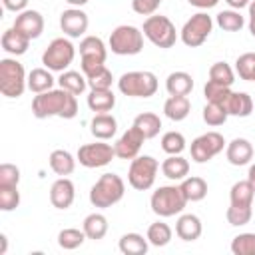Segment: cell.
Returning <instances> with one entry per match:
<instances>
[{"label": "cell", "instance_id": "cell-45", "mask_svg": "<svg viewBox=\"0 0 255 255\" xmlns=\"http://www.w3.org/2000/svg\"><path fill=\"white\" fill-rule=\"evenodd\" d=\"M20 205V191L18 187L0 185V209L2 211H14Z\"/></svg>", "mask_w": 255, "mask_h": 255}, {"label": "cell", "instance_id": "cell-15", "mask_svg": "<svg viewBox=\"0 0 255 255\" xmlns=\"http://www.w3.org/2000/svg\"><path fill=\"white\" fill-rule=\"evenodd\" d=\"M88 14L82 8H68L60 14V28L68 38H80L88 30Z\"/></svg>", "mask_w": 255, "mask_h": 255}, {"label": "cell", "instance_id": "cell-21", "mask_svg": "<svg viewBox=\"0 0 255 255\" xmlns=\"http://www.w3.org/2000/svg\"><path fill=\"white\" fill-rule=\"evenodd\" d=\"M90 131L96 139H112L118 131V120L112 114H96L90 122Z\"/></svg>", "mask_w": 255, "mask_h": 255}, {"label": "cell", "instance_id": "cell-54", "mask_svg": "<svg viewBox=\"0 0 255 255\" xmlns=\"http://www.w3.org/2000/svg\"><path fill=\"white\" fill-rule=\"evenodd\" d=\"M66 2H68L70 6H74V8H82V6H84V4H88L90 0H66Z\"/></svg>", "mask_w": 255, "mask_h": 255}, {"label": "cell", "instance_id": "cell-18", "mask_svg": "<svg viewBox=\"0 0 255 255\" xmlns=\"http://www.w3.org/2000/svg\"><path fill=\"white\" fill-rule=\"evenodd\" d=\"M225 157L231 165H247L251 159H253V145L249 139L245 137H235L227 143V149H225Z\"/></svg>", "mask_w": 255, "mask_h": 255}, {"label": "cell", "instance_id": "cell-40", "mask_svg": "<svg viewBox=\"0 0 255 255\" xmlns=\"http://www.w3.org/2000/svg\"><path fill=\"white\" fill-rule=\"evenodd\" d=\"M161 149L167 155H179L185 149V137L179 131H165L161 135Z\"/></svg>", "mask_w": 255, "mask_h": 255}, {"label": "cell", "instance_id": "cell-39", "mask_svg": "<svg viewBox=\"0 0 255 255\" xmlns=\"http://www.w3.org/2000/svg\"><path fill=\"white\" fill-rule=\"evenodd\" d=\"M209 80L215 82V84H221V86H229L235 82V74L231 70L229 64L225 62H215L211 68H209Z\"/></svg>", "mask_w": 255, "mask_h": 255}, {"label": "cell", "instance_id": "cell-23", "mask_svg": "<svg viewBox=\"0 0 255 255\" xmlns=\"http://www.w3.org/2000/svg\"><path fill=\"white\" fill-rule=\"evenodd\" d=\"M191 112V102L187 96H169L163 104V114L171 122H183Z\"/></svg>", "mask_w": 255, "mask_h": 255}, {"label": "cell", "instance_id": "cell-49", "mask_svg": "<svg viewBox=\"0 0 255 255\" xmlns=\"http://www.w3.org/2000/svg\"><path fill=\"white\" fill-rule=\"evenodd\" d=\"M2 4H4V8H6V10L20 14V12H24V10H26L28 0H2Z\"/></svg>", "mask_w": 255, "mask_h": 255}, {"label": "cell", "instance_id": "cell-48", "mask_svg": "<svg viewBox=\"0 0 255 255\" xmlns=\"http://www.w3.org/2000/svg\"><path fill=\"white\" fill-rule=\"evenodd\" d=\"M161 2L163 0H131V8L139 16H151V14H155V10L159 8Z\"/></svg>", "mask_w": 255, "mask_h": 255}, {"label": "cell", "instance_id": "cell-42", "mask_svg": "<svg viewBox=\"0 0 255 255\" xmlns=\"http://www.w3.org/2000/svg\"><path fill=\"white\" fill-rule=\"evenodd\" d=\"M235 72L239 74L241 80L245 82H253V74H255V52H245L235 60Z\"/></svg>", "mask_w": 255, "mask_h": 255}, {"label": "cell", "instance_id": "cell-30", "mask_svg": "<svg viewBox=\"0 0 255 255\" xmlns=\"http://www.w3.org/2000/svg\"><path fill=\"white\" fill-rule=\"evenodd\" d=\"M54 76L50 74L48 68H34L28 74V90L34 94H44L54 88Z\"/></svg>", "mask_w": 255, "mask_h": 255}, {"label": "cell", "instance_id": "cell-56", "mask_svg": "<svg viewBox=\"0 0 255 255\" xmlns=\"http://www.w3.org/2000/svg\"><path fill=\"white\" fill-rule=\"evenodd\" d=\"M253 82H255V74H253Z\"/></svg>", "mask_w": 255, "mask_h": 255}, {"label": "cell", "instance_id": "cell-12", "mask_svg": "<svg viewBox=\"0 0 255 255\" xmlns=\"http://www.w3.org/2000/svg\"><path fill=\"white\" fill-rule=\"evenodd\" d=\"M225 147V139L219 131H207V133H201L197 135L193 141H191V159L195 163H205L209 161L211 157H215L217 153H221Z\"/></svg>", "mask_w": 255, "mask_h": 255}, {"label": "cell", "instance_id": "cell-44", "mask_svg": "<svg viewBox=\"0 0 255 255\" xmlns=\"http://www.w3.org/2000/svg\"><path fill=\"white\" fill-rule=\"evenodd\" d=\"M227 223L233 225V227H241V225H247L253 217V209L251 207H237V205H229L227 207Z\"/></svg>", "mask_w": 255, "mask_h": 255}, {"label": "cell", "instance_id": "cell-29", "mask_svg": "<svg viewBox=\"0 0 255 255\" xmlns=\"http://www.w3.org/2000/svg\"><path fill=\"white\" fill-rule=\"evenodd\" d=\"M82 229H84V233H86L88 239L100 241V239H104L106 233H108V219H106V215H102V213H90V215L84 219Z\"/></svg>", "mask_w": 255, "mask_h": 255}, {"label": "cell", "instance_id": "cell-9", "mask_svg": "<svg viewBox=\"0 0 255 255\" xmlns=\"http://www.w3.org/2000/svg\"><path fill=\"white\" fill-rule=\"evenodd\" d=\"M159 163L151 155H137L131 159L128 169V183L137 191H147L155 183Z\"/></svg>", "mask_w": 255, "mask_h": 255}, {"label": "cell", "instance_id": "cell-38", "mask_svg": "<svg viewBox=\"0 0 255 255\" xmlns=\"http://www.w3.org/2000/svg\"><path fill=\"white\" fill-rule=\"evenodd\" d=\"M201 116H203V122H205L207 126H211V128L223 126V124L227 122V118H229V114L225 112V108L219 106V104H213V102H207V104H205Z\"/></svg>", "mask_w": 255, "mask_h": 255}, {"label": "cell", "instance_id": "cell-51", "mask_svg": "<svg viewBox=\"0 0 255 255\" xmlns=\"http://www.w3.org/2000/svg\"><path fill=\"white\" fill-rule=\"evenodd\" d=\"M249 32L255 38V0H251L249 4Z\"/></svg>", "mask_w": 255, "mask_h": 255}, {"label": "cell", "instance_id": "cell-14", "mask_svg": "<svg viewBox=\"0 0 255 255\" xmlns=\"http://www.w3.org/2000/svg\"><path fill=\"white\" fill-rule=\"evenodd\" d=\"M143 141H145V135H143L135 126L128 128V129L120 135V139L116 141V145H114L116 157H120V159H133V157H137V153H139Z\"/></svg>", "mask_w": 255, "mask_h": 255}, {"label": "cell", "instance_id": "cell-53", "mask_svg": "<svg viewBox=\"0 0 255 255\" xmlns=\"http://www.w3.org/2000/svg\"><path fill=\"white\" fill-rule=\"evenodd\" d=\"M247 181L251 183V187H253V191H255V163L249 167V173H247Z\"/></svg>", "mask_w": 255, "mask_h": 255}, {"label": "cell", "instance_id": "cell-19", "mask_svg": "<svg viewBox=\"0 0 255 255\" xmlns=\"http://www.w3.org/2000/svg\"><path fill=\"white\" fill-rule=\"evenodd\" d=\"M201 231H203V225H201V219L193 213H183L179 215V219L175 221V235L183 241H195L201 237Z\"/></svg>", "mask_w": 255, "mask_h": 255}, {"label": "cell", "instance_id": "cell-4", "mask_svg": "<svg viewBox=\"0 0 255 255\" xmlns=\"http://www.w3.org/2000/svg\"><path fill=\"white\" fill-rule=\"evenodd\" d=\"M118 90L128 98H151L157 92V78L147 70L126 72L118 80Z\"/></svg>", "mask_w": 255, "mask_h": 255}, {"label": "cell", "instance_id": "cell-16", "mask_svg": "<svg viewBox=\"0 0 255 255\" xmlns=\"http://www.w3.org/2000/svg\"><path fill=\"white\" fill-rule=\"evenodd\" d=\"M14 28L20 30L22 34H26L30 40H36L44 32V16L38 10H24L16 16Z\"/></svg>", "mask_w": 255, "mask_h": 255}, {"label": "cell", "instance_id": "cell-41", "mask_svg": "<svg viewBox=\"0 0 255 255\" xmlns=\"http://www.w3.org/2000/svg\"><path fill=\"white\" fill-rule=\"evenodd\" d=\"M233 255H255V233H239L231 241Z\"/></svg>", "mask_w": 255, "mask_h": 255}, {"label": "cell", "instance_id": "cell-27", "mask_svg": "<svg viewBox=\"0 0 255 255\" xmlns=\"http://www.w3.org/2000/svg\"><path fill=\"white\" fill-rule=\"evenodd\" d=\"M50 169L56 175L66 177L76 169V159L68 149H54L50 153Z\"/></svg>", "mask_w": 255, "mask_h": 255}, {"label": "cell", "instance_id": "cell-32", "mask_svg": "<svg viewBox=\"0 0 255 255\" xmlns=\"http://www.w3.org/2000/svg\"><path fill=\"white\" fill-rule=\"evenodd\" d=\"M253 197H255V191L251 187V183L245 179V181H237L231 185V191H229V205H237V207H251L253 205Z\"/></svg>", "mask_w": 255, "mask_h": 255}, {"label": "cell", "instance_id": "cell-55", "mask_svg": "<svg viewBox=\"0 0 255 255\" xmlns=\"http://www.w3.org/2000/svg\"><path fill=\"white\" fill-rule=\"evenodd\" d=\"M0 241H2V247H0V255H4V253H6V245H8V239H6V235H4V233L0 235Z\"/></svg>", "mask_w": 255, "mask_h": 255}, {"label": "cell", "instance_id": "cell-26", "mask_svg": "<svg viewBox=\"0 0 255 255\" xmlns=\"http://www.w3.org/2000/svg\"><path fill=\"white\" fill-rule=\"evenodd\" d=\"M179 189L183 193V197L187 199V203H195V201H201L205 195H207V181L203 177H197V175H191V177H185L179 181Z\"/></svg>", "mask_w": 255, "mask_h": 255}, {"label": "cell", "instance_id": "cell-47", "mask_svg": "<svg viewBox=\"0 0 255 255\" xmlns=\"http://www.w3.org/2000/svg\"><path fill=\"white\" fill-rule=\"evenodd\" d=\"M20 183V169L14 163H2L0 165V185L18 187Z\"/></svg>", "mask_w": 255, "mask_h": 255}, {"label": "cell", "instance_id": "cell-17", "mask_svg": "<svg viewBox=\"0 0 255 255\" xmlns=\"http://www.w3.org/2000/svg\"><path fill=\"white\" fill-rule=\"evenodd\" d=\"M76 199V187L72 179L68 177H58L52 187H50V203L56 209H68Z\"/></svg>", "mask_w": 255, "mask_h": 255}, {"label": "cell", "instance_id": "cell-43", "mask_svg": "<svg viewBox=\"0 0 255 255\" xmlns=\"http://www.w3.org/2000/svg\"><path fill=\"white\" fill-rule=\"evenodd\" d=\"M231 94V88L229 86H221V84H215L211 80H207L205 88H203V96L207 102H213V104H219L223 106V102L227 100V96Z\"/></svg>", "mask_w": 255, "mask_h": 255}, {"label": "cell", "instance_id": "cell-50", "mask_svg": "<svg viewBox=\"0 0 255 255\" xmlns=\"http://www.w3.org/2000/svg\"><path fill=\"white\" fill-rule=\"evenodd\" d=\"M191 6H195V8H201V10H209V8H213V6H217V2L219 0H187Z\"/></svg>", "mask_w": 255, "mask_h": 255}, {"label": "cell", "instance_id": "cell-2", "mask_svg": "<svg viewBox=\"0 0 255 255\" xmlns=\"http://www.w3.org/2000/svg\"><path fill=\"white\" fill-rule=\"evenodd\" d=\"M126 193V183L118 173H104L90 189V203L94 207L106 209L122 201Z\"/></svg>", "mask_w": 255, "mask_h": 255}, {"label": "cell", "instance_id": "cell-13", "mask_svg": "<svg viewBox=\"0 0 255 255\" xmlns=\"http://www.w3.org/2000/svg\"><path fill=\"white\" fill-rule=\"evenodd\" d=\"M76 157H78L80 165L94 169V167H104V165H108V163L116 157V149H114L110 143H104V139H100V141H94V143H84V145H80Z\"/></svg>", "mask_w": 255, "mask_h": 255}, {"label": "cell", "instance_id": "cell-35", "mask_svg": "<svg viewBox=\"0 0 255 255\" xmlns=\"http://www.w3.org/2000/svg\"><path fill=\"white\" fill-rule=\"evenodd\" d=\"M215 22H217V26H219L221 30H225V32H239V30L245 26V18L241 16L239 10H233V8L219 12V14L215 16Z\"/></svg>", "mask_w": 255, "mask_h": 255}, {"label": "cell", "instance_id": "cell-6", "mask_svg": "<svg viewBox=\"0 0 255 255\" xmlns=\"http://www.w3.org/2000/svg\"><path fill=\"white\" fill-rule=\"evenodd\" d=\"M108 44L118 56H135L143 50V32L131 24H122L112 30Z\"/></svg>", "mask_w": 255, "mask_h": 255}, {"label": "cell", "instance_id": "cell-37", "mask_svg": "<svg viewBox=\"0 0 255 255\" xmlns=\"http://www.w3.org/2000/svg\"><path fill=\"white\" fill-rule=\"evenodd\" d=\"M86 233L84 229H76V227H68V229H62L58 233V245L66 251H72V249H78L84 241H86Z\"/></svg>", "mask_w": 255, "mask_h": 255}, {"label": "cell", "instance_id": "cell-31", "mask_svg": "<svg viewBox=\"0 0 255 255\" xmlns=\"http://www.w3.org/2000/svg\"><path fill=\"white\" fill-rule=\"evenodd\" d=\"M147 243H149L147 237L143 239V235H139V233H124L120 237L118 247L124 255H145L147 253Z\"/></svg>", "mask_w": 255, "mask_h": 255}, {"label": "cell", "instance_id": "cell-22", "mask_svg": "<svg viewBox=\"0 0 255 255\" xmlns=\"http://www.w3.org/2000/svg\"><path fill=\"white\" fill-rule=\"evenodd\" d=\"M0 42H2V50L8 52V54H12V56H22V54H26V50H28V46H30V38H28L26 34H22L20 30H16L14 26L8 28V30H4Z\"/></svg>", "mask_w": 255, "mask_h": 255}, {"label": "cell", "instance_id": "cell-28", "mask_svg": "<svg viewBox=\"0 0 255 255\" xmlns=\"http://www.w3.org/2000/svg\"><path fill=\"white\" fill-rule=\"evenodd\" d=\"M116 106V96L110 90H92L88 94V108L92 112H98V114H108L110 110H114Z\"/></svg>", "mask_w": 255, "mask_h": 255}, {"label": "cell", "instance_id": "cell-1", "mask_svg": "<svg viewBox=\"0 0 255 255\" xmlns=\"http://www.w3.org/2000/svg\"><path fill=\"white\" fill-rule=\"evenodd\" d=\"M32 114L38 120L46 118H64L72 120L78 116V102L76 96L70 94L68 90H48L44 94H36L32 100Z\"/></svg>", "mask_w": 255, "mask_h": 255}, {"label": "cell", "instance_id": "cell-33", "mask_svg": "<svg viewBox=\"0 0 255 255\" xmlns=\"http://www.w3.org/2000/svg\"><path fill=\"white\" fill-rule=\"evenodd\" d=\"M58 84L62 90H68L70 94L74 96H80L86 92V86H88V78L80 72H74V70H66L62 72V76L58 78Z\"/></svg>", "mask_w": 255, "mask_h": 255}, {"label": "cell", "instance_id": "cell-52", "mask_svg": "<svg viewBox=\"0 0 255 255\" xmlns=\"http://www.w3.org/2000/svg\"><path fill=\"white\" fill-rule=\"evenodd\" d=\"M225 2H227L229 8H233V10H241V8H245V6L251 4V0H225Z\"/></svg>", "mask_w": 255, "mask_h": 255}, {"label": "cell", "instance_id": "cell-20", "mask_svg": "<svg viewBox=\"0 0 255 255\" xmlns=\"http://www.w3.org/2000/svg\"><path fill=\"white\" fill-rule=\"evenodd\" d=\"M223 108L229 116H237V118H247L253 112V100L249 94L245 92H231L227 96V100L223 102Z\"/></svg>", "mask_w": 255, "mask_h": 255}, {"label": "cell", "instance_id": "cell-10", "mask_svg": "<svg viewBox=\"0 0 255 255\" xmlns=\"http://www.w3.org/2000/svg\"><path fill=\"white\" fill-rule=\"evenodd\" d=\"M76 48L68 38H54L42 54V64L50 72H66V68L74 62Z\"/></svg>", "mask_w": 255, "mask_h": 255}, {"label": "cell", "instance_id": "cell-24", "mask_svg": "<svg viewBox=\"0 0 255 255\" xmlns=\"http://www.w3.org/2000/svg\"><path fill=\"white\" fill-rule=\"evenodd\" d=\"M165 90L169 96H189L193 90V78L187 72H171L165 80Z\"/></svg>", "mask_w": 255, "mask_h": 255}, {"label": "cell", "instance_id": "cell-46", "mask_svg": "<svg viewBox=\"0 0 255 255\" xmlns=\"http://www.w3.org/2000/svg\"><path fill=\"white\" fill-rule=\"evenodd\" d=\"M112 84H114V76H112V72L108 68H102L98 74L88 78V86L92 90H110Z\"/></svg>", "mask_w": 255, "mask_h": 255}, {"label": "cell", "instance_id": "cell-34", "mask_svg": "<svg viewBox=\"0 0 255 255\" xmlns=\"http://www.w3.org/2000/svg\"><path fill=\"white\" fill-rule=\"evenodd\" d=\"M133 126L145 135V139H151L159 133L161 129V120L157 114L153 112H143V114H137L135 120H133Z\"/></svg>", "mask_w": 255, "mask_h": 255}, {"label": "cell", "instance_id": "cell-3", "mask_svg": "<svg viewBox=\"0 0 255 255\" xmlns=\"http://www.w3.org/2000/svg\"><path fill=\"white\" fill-rule=\"evenodd\" d=\"M28 88V76L24 66L16 58L0 60V92L6 98H20Z\"/></svg>", "mask_w": 255, "mask_h": 255}, {"label": "cell", "instance_id": "cell-25", "mask_svg": "<svg viewBox=\"0 0 255 255\" xmlns=\"http://www.w3.org/2000/svg\"><path fill=\"white\" fill-rule=\"evenodd\" d=\"M161 173L171 181H181L189 173V161L185 157H181V153L179 155H169L161 163Z\"/></svg>", "mask_w": 255, "mask_h": 255}, {"label": "cell", "instance_id": "cell-7", "mask_svg": "<svg viewBox=\"0 0 255 255\" xmlns=\"http://www.w3.org/2000/svg\"><path fill=\"white\" fill-rule=\"evenodd\" d=\"M143 36L157 48H171L177 40V32H175V26L173 22L167 18V16H161V14H151L145 18L143 22V28H141Z\"/></svg>", "mask_w": 255, "mask_h": 255}, {"label": "cell", "instance_id": "cell-8", "mask_svg": "<svg viewBox=\"0 0 255 255\" xmlns=\"http://www.w3.org/2000/svg\"><path fill=\"white\" fill-rule=\"evenodd\" d=\"M80 58H82V74L86 78L98 74L102 68H106L108 48L102 38L98 36H86L80 42Z\"/></svg>", "mask_w": 255, "mask_h": 255}, {"label": "cell", "instance_id": "cell-36", "mask_svg": "<svg viewBox=\"0 0 255 255\" xmlns=\"http://www.w3.org/2000/svg\"><path fill=\"white\" fill-rule=\"evenodd\" d=\"M171 227L167 225V223H163V221H155V223H151L149 227H147V241H149V245H153V247H165L169 241H171Z\"/></svg>", "mask_w": 255, "mask_h": 255}, {"label": "cell", "instance_id": "cell-11", "mask_svg": "<svg viewBox=\"0 0 255 255\" xmlns=\"http://www.w3.org/2000/svg\"><path fill=\"white\" fill-rule=\"evenodd\" d=\"M211 30H213V20H211V16H209L207 12H197V14H193V16L183 24L179 36H181V42H183L187 48H197V46H201V44L209 38Z\"/></svg>", "mask_w": 255, "mask_h": 255}, {"label": "cell", "instance_id": "cell-5", "mask_svg": "<svg viewBox=\"0 0 255 255\" xmlns=\"http://www.w3.org/2000/svg\"><path fill=\"white\" fill-rule=\"evenodd\" d=\"M185 205H187V199L183 197L179 185H161L149 197V207L159 217H173L181 213Z\"/></svg>", "mask_w": 255, "mask_h": 255}]
</instances>
